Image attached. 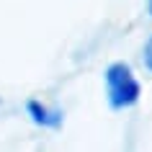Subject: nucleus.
Segmentation results:
<instances>
[{"label":"nucleus","instance_id":"obj_1","mask_svg":"<svg viewBox=\"0 0 152 152\" xmlns=\"http://www.w3.org/2000/svg\"><path fill=\"white\" fill-rule=\"evenodd\" d=\"M106 96H108V106L116 111L129 108L139 101L142 85L126 62H113L106 67Z\"/></svg>","mask_w":152,"mask_h":152},{"label":"nucleus","instance_id":"obj_2","mask_svg":"<svg viewBox=\"0 0 152 152\" xmlns=\"http://www.w3.org/2000/svg\"><path fill=\"white\" fill-rule=\"evenodd\" d=\"M26 113L31 116L34 124L47 126V129H57L62 124V111H59V108H47V106L39 103V101H28V103H26Z\"/></svg>","mask_w":152,"mask_h":152},{"label":"nucleus","instance_id":"obj_3","mask_svg":"<svg viewBox=\"0 0 152 152\" xmlns=\"http://www.w3.org/2000/svg\"><path fill=\"white\" fill-rule=\"evenodd\" d=\"M144 67L152 72V36L147 39V44H144Z\"/></svg>","mask_w":152,"mask_h":152},{"label":"nucleus","instance_id":"obj_4","mask_svg":"<svg viewBox=\"0 0 152 152\" xmlns=\"http://www.w3.org/2000/svg\"><path fill=\"white\" fill-rule=\"evenodd\" d=\"M147 8H150V16H152V0H147Z\"/></svg>","mask_w":152,"mask_h":152}]
</instances>
